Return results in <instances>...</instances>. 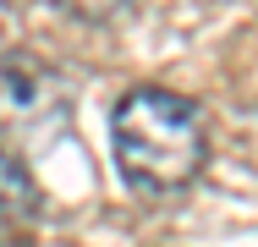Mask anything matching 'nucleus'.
Masks as SVG:
<instances>
[{
    "label": "nucleus",
    "instance_id": "1",
    "mask_svg": "<svg viewBox=\"0 0 258 247\" xmlns=\"http://www.w3.org/2000/svg\"><path fill=\"white\" fill-rule=\"evenodd\" d=\"M110 159L138 198H176L209 170V115L176 88H132L110 110Z\"/></svg>",
    "mask_w": 258,
    "mask_h": 247
},
{
    "label": "nucleus",
    "instance_id": "2",
    "mask_svg": "<svg viewBox=\"0 0 258 247\" xmlns=\"http://www.w3.org/2000/svg\"><path fill=\"white\" fill-rule=\"evenodd\" d=\"M66 83L50 60L28 49H0V132H39L66 115Z\"/></svg>",
    "mask_w": 258,
    "mask_h": 247
},
{
    "label": "nucleus",
    "instance_id": "3",
    "mask_svg": "<svg viewBox=\"0 0 258 247\" xmlns=\"http://www.w3.org/2000/svg\"><path fill=\"white\" fill-rule=\"evenodd\" d=\"M39 209V187L28 176V165H17L6 148H0V225H17Z\"/></svg>",
    "mask_w": 258,
    "mask_h": 247
},
{
    "label": "nucleus",
    "instance_id": "4",
    "mask_svg": "<svg viewBox=\"0 0 258 247\" xmlns=\"http://www.w3.org/2000/svg\"><path fill=\"white\" fill-rule=\"evenodd\" d=\"M0 247H33V236L22 225H0Z\"/></svg>",
    "mask_w": 258,
    "mask_h": 247
}]
</instances>
